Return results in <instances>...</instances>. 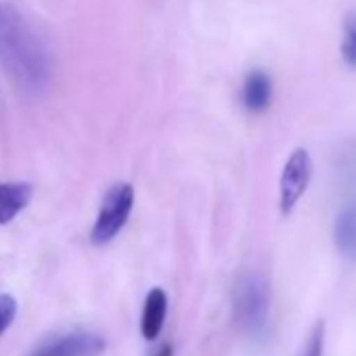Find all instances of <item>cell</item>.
Wrapping results in <instances>:
<instances>
[{
	"label": "cell",
	"instance_id": "cell-10",
	"mask_svg": "<svg viewBox=\"0 0 356 356\" xmlns=\"http://www.w3.org/2000/svg\"><path fill=\"white\" fill-rule=\"evenodd\" d=\"M341 57L348 67L356 70V13H348L341 32Z\"/></svg>",
	"mask_w": 356,
	"mask_h": 356
},
{
	"label": "cell",
	"instance_id": "cell-7",
	"mask_svg": "<svg viewBox=\"0 0 356 356\" xmlns=\"http://www.w3.org/2000/svg\"><path fill=\"white\" fill-rule=\"evenodd\" d=\"M273 99V80L266 72L254 70L243 82V105L250 111H264Z\"/></svg>",
	"mask_w": 356,
	"mask_h": 356
},
{
	"label": "cell",
	"instance_id": "cell-13",
	"mask_svg": "<svg viewBox=\"0 0 356 356\" xmlns=\"http://www.w3.org/2000/svg\"><path fill=\"white\" fill-rule=\"evenodd\" d=\"M155 356H174V348H172V343H163V346L155 352Z\"/></svg>",
	"mask_w": 356,
	"mask_h": 356
},
{
	"label": "cell",
	"instance_id": "cell-1",
	"mask_svg": "<svg viewBox=\"0 0 356 356\" xmlns=\"http://www.w3.org/2000/svg\"><path fill=\"white\" fill-rule=\"evenodd\" d=\"M0 67L26 95H40L53 80V55L26 15L0 0Z\"/></svg>",
	"mask_w": 356,
	"mask_h": 356
},
{
	"label": "cell",
	"instance_id": "cell-5",
	"mask_svg": "<svg viewBox=\"0 0 356 356\" xmlns=\"http://www.w3.org/2000/svg\"><path fill=\"white\" fill-rule=\"evenodd\" d=\"M105 339L90 331H72L42 343L32 356H101Z\"/></svg>",
	"mask_w": 356,
	"mask_h": 356
},
{
	"label": "cell",
	"instance_id": "cell-4",
	"mask_svg": "<svg viewBox=\"0 0 356 356\" xmlns=\"http://www.w3.org/2000/svg\"><path fill=\"white\" fill-rule=\"evenodd\" d=\"M312 178V159L306 149H296L281 174V183H279V206L283 214H289L300 197L306 193L308 185Z\"/></svg>",
	"mask_w": 356,
	"mask_h": 356
},
{
	"label": "cell",
	"instance_id": "cell-3",
	"mask_svg": "<svg viewBox=\"0 0 356 356\" xmlns=\"http://www.w3.org/2000/svg\"><path fill=\"white\" fill-rule=\"evenodd\" d=\"M134 206V189L128 183L113 185L99 210V216L95 220L90 239L95 245H105L118 237V233L126 227L130 212Z\"/></svg>",
	"mask_w": 356,
	"mask_h": 356
},
{
	"label": "cell",
	"instance_id": "cell-9",
	"mask_svg": "<svg viewBox=\"0 0 356 356\" xmlns=\"http://www.w3.org/2000/svg\"><path fill=\"white\" fill-rule=\"evenodd\" d=\"M335 245L346 258H356V202L346 206L335 220Z\"/></svg>",
	"mask_w": 356,
	"mask_h": 356
},
{
	"label": "cell",
	"instance_id": "cell-11",
	"mask_svg": "<svg viewBox=\"0 0 356 356\" xmlns=\"http://www.w3.org/2000/svg\"><path fill=\"white\" fill-rule=\"evenodd\" d=\"M17 316V300L9 293H0V335H3Z\"/></svg>",
	"mask_w": 356,
	"mask_h": 356
},
{
	"label": "cell",
	"instance_id": "cell-6",
	"mask_svg": "<svg viewBox=\"0 0 356 356\" xmlns=\"http://www.w3.org/2000/svg\"><path fill=\"white\" fill-rule=\"evenodd\" d=\"M34 187L30 183H0V225L15 220L32 202Z\"/></svg>",
	"mask_w": 356,
	"mask_h": 356
},
{
	"label": "cell",
	"instance_id": "cell-8",
	"mask_svg": "<svg viewBox=\"0 0 356 356\" xmlns=\"http://www.w3.org/2000/svg\"><path fill=\"white\" fill-rule=\"evenodd\" d=\"M165 310H168V298L163 293V289H151L147 300H145V308H143V318H140V331L145 339H155L163 327V318H165Z\"/></svg>",
	"mask_w": 356,
	"mask_h": 356
},
{
	"label": "cell",
	"instance_id": "cell-2",
	"mask_svg": "<svg viewBox=\"0 0 356 356\" xmlns=\"http://www.w3.org/2000/svg\"><path fill=\"white\" fill-rule=\"evenodd\" d=\"M270 289L264 277L248 275L235 287V318L250 337L264 335L268 327Z\"/></svg>",
	"mask_w": 356,
	"mask_h": 356
},
{
	"label": "cell",
	"instance_id": "cell-12",
	"mask_svg": "<svg viewBox=\"0 0 356 356\" xmlns=\"http://www.w3.org/2000/svg\"><path fill=\"white\" fill-rule=\"evenodd\" d=\"M304 356H323V325L314 327V331H312V335L308 339Z\"/></svg>",
	"mask_w": 356,
	"mask_h": 356
}]
</instances>
